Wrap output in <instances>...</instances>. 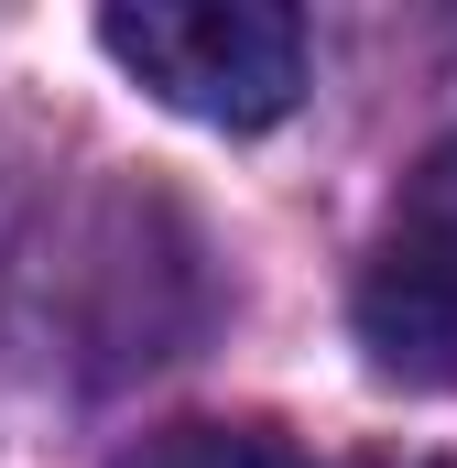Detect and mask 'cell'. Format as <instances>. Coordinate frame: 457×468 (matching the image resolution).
<instances>
[{"instance_id":"obj_1","label":"cell","mask_w":457,"mask_h":468,"mask_svg":"<svg viewBox=\"0 0 457 468\" xmlns=\"http://www.w3.org/2000/svg\"><path fill=\"white\" fill-rule=\"evenodd\" d=\"M99 44L207 131H272L305 99V22L272 0H120L99 11Z\"/></svg>"},{"instance_id":"obj_2","label":"cell","mask_w":457,"mask_h":468,"mask_svg":"<svg viewBox=\"0 0 457 468\" xmlns=\"http://www.w3.org/2000/svg\"><path fill=\"white\" fill-rule=\"evenodd\" d=\"M359 349L403 392H457V142H436L403 197L381 207V239L359 261Z\"/></svg>"},{"instance_id":"obj_3","label":"cell","mask_w":457,"mask_h":468,"mask_svg":"<svg viewBox=\"0 0 457 468\" xmlns=\"http://www.w3.org/2000/svg\"><path fill=\"white\" fill-rule=\"evenodd\" d=\"M120 468H305L283 436H261V425H164V436H142Z\"/></svg>"},{"instance_id":"obj_4","label":"cell","mask_w":457,"mask_h":468,"mask_svg":"<svg viewBox=\"0 0 457 468\" xmlns=\"http://www.w3.org/2000/svg\"><path fill=\"white\" fill-rule=\"evenodd\" d=\"M348 468H447V458H403V447H370V458H348Z\"/></svg>"}]
</instances>
